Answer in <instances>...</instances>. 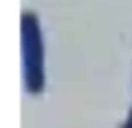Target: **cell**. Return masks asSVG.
I'll use <instances>...</instances> for the list:
<instances>
[{
	"label": "cell",
	"mask_w": 132,
	"mask_h": 128,
	"mask_svg": "<svg viewBox=\"0 0 132 128\" xmlns=\"http://www.w3.org/2000/svg\"><path fill=\"white\" fill-rule=\"evenodd\" d=\"M20 35H22V69H24V88L33 95L44 91V40L42 27L33 11H24L20 18Z\"/></svg>",
	"instance_id": "obj_1"
},
{
	"label": "cell",
	"mask_w": 132,
	"mask_h": 128,
	"mask_svg": "<svg viewBox=\"0 0 132 128\" xmlns=\"http://www.w3.org/2000/svg\"><path fill=\"white\" fill-rule=\"evenodd\" d=\"M121 128H132V108H130V113H128V119L123 122V126Z\"/></svg>",
	"instance_id": "obj_2"
}]
</instances>
